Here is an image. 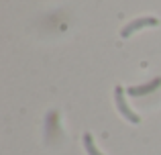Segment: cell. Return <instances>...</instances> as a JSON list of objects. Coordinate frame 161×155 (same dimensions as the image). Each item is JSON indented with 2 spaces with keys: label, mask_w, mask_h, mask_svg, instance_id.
<instances>
[{
  "label": "cell",
  "mask_w": 161,
  "mask_h": 155,
  "mask_svg": "<svg viewBox=\"0 0 161 155\" xmlns=\"http://www.w3.org/2000/svg\"><path fill=\"white\" fill-rule=\"evenodd\" d=\"M155 25H159V20L155 19V16H141V19H135L133 23H129L125 29L120 31V35L125 37H130L135 31H139V29H143V27H155Z\"/></svg>",
  "instance_id": "cell-2"
},
{
  "label": "cell",
  "mask_w": 161,
  "mask_h": 155,
  "mask_svg": "<svg viewBox=\"0 0 161 155\" xmlns=\"http://www.w3.org/2000/svg\"><path fill=\"white\" fill-rule=\"evenodd\" d=\"M114 102H116V108L120 110V114L125 116L126 120H130L133 125H137L139 120H141V116H137V112H133V110H130V106L126 104V100H125V90H122L120 86L114 88Z\"/></svg>",
  "instance_id": "cell-1"
},
{
  "label": "cell",
  "mask_w": 161,
  "mask_h": 155,
  "mask_svg": "<svg viewBox=\"0 0 161 155\" xmlns=\"http://www.w3.org/2000/svg\"><path fill=\"white\" fill-rule=\"evenodd\" d=\"M159 84H161V78H155L153 82L143 84V86H130L126 92H129L130 96H143V94H149V92L157 90V88H159Z\"/></svg>",
  "instance_id": "cell-3"
},
{
  "label": "cell",
  "mask_w": 161,
  "mask_h": 155,
  "mask_svg": "<svg viewBox=\"0 0 161 155\" xmlns=\"http://www.w3.org/2000/svg\"><path fill=\"white\" fill-rule=\"evenodd\" d=\"M84 147H86L88 155H104V153H100L98 149H96V145H94V141H92V135H90V133H86V135H84Z\"/></svg>",
  "instance_id": "cell-4"
}]
</instances>
